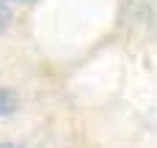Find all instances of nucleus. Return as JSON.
I'll list each match as a JSON object with an SVG mask.
<instances>
[{
  "label": "nucleus",
  "mask_w": 157,
  "mask_h": 148,
  "mask_svg": "<svg viewBox=\"0 0 157 148\" xmlns=\"http://www.w3.org/2000/svg\"><path fill=\"white\" fill-rule=\"evenodd\" d=\"M14 110H17V96H14V91L0 88V118H3V115H11Z\"/></svg>",
  "instance_id": "1"
},
{
  "label": "nucleus",
  "mask_w": 157,
  "mask_h": 148,
  "mask_svg": "<svg viewBox=\"0 0 157 148\" xmlns=\"http://www.w3.org/2000/svg\"><path fill=\"white\" fill-rule=\"evenodd\" d=\"M8 22H11V11H8V5H6V3L0 0V30H3V27H6Z\"/></svg>",
  "instance_id": "2"
},
{
  "label": "nucleus",
  "mask_w": 157,
  "mask_h": 148,
  "mask_svg": "<svg viewBox=\"0 0 157 148\" xmlns=\"http://www.w3.org/2000/svg\"><path fill=\"white\" fill-rule=\"evenodd\" d=\"M0 148H19V146H14V143H0Z\"/></svg>",
  "instance_id": "3"
}]
</instances>
